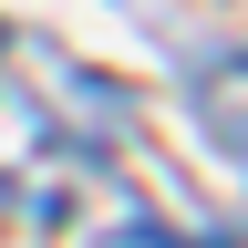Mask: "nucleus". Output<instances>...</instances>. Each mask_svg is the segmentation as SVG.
<instances>
[]
</instances>
